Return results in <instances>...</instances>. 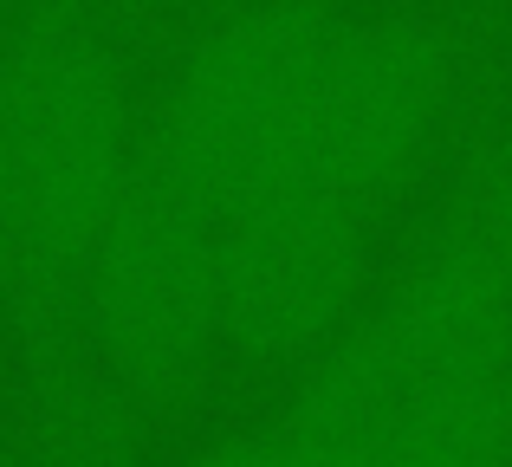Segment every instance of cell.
<instances>
[{"label": "cell", "mask_w": 512, "mask_h": 467, "mask_svg": "<svg viewBox=\"0 0 512 467\" xmlns=\"http://www.w3.org/2000/svg\"><path fill=\"white\" fill-rule=\"evenodd\" d=\"M350 0H240L201 13L163 85L143 98V150L221 208L260 195L299 143L305 104Z\"/></svg>", "instance_id": "277c9868"}, {"label": "cell", "mask_w": 512, "mask_h": 467, "mask_svg": "<svg viewBox=\"0 0 512 467\" xmlns=\"http://www.w3.org/2000/svg\"><path fill=\"white\" fill-rule=\"evenodd\" d=\"M33 7H39V0H0V26L20 20V13H33Z\"/></svg>", "instance_id": "30bf717a"}, {"label": "cell", "mask_w": 512, "mask_h": 467, "mask_svg": "<svg viewBox=\"0 0 512 467\" xmlns=\"http://www.w3.org/2000/svg\"><path fill=\"white\" fill-rule=\"evenodd\" d=\"M65 357L137 416L188 403L227 364L214 208L150 150L85 266Z\"/></svg>", "instance_id": "3957f363"}, {"label": "cell", "mask_w": 512, "mask_h": 467, "mask_svg": "<svg viewBox=\"0 0 512 467\" xmlns=\"http://www.w3.org/2000/svg\"><path fill=\"white\" fill-rule=\"evenodd\" d=\"M461 85L467 39L454 20L422 7H350L312 104H305L299 143L260 195H299V202L383 228V215L441 150Z\"/></svg>", "instance_id": "5b68a950"}, {"label": "cell", "mask_w": 512, "mask_h": 467, "mask_svg": "<svg viewBox=\"0 0 512 467\" xmlns=\"http://www.w3.org/2000/svg\"><path fill=\"white\" fill-rule=\"evenodd\" d=\"M448 208L474 228V240L493 253V266H500L506 286H512V104L487 124V137L474 143Z\"/></svg>", "instance_id": "52a82bcc"}, {"label": "cell", "mask_w": 512, "mask_h": 467, "mask_svg": "<svg viewBox=\"0 0 512 467\" xmlns=\"http://www.w3.org/2000/svg\"><path fill=\"white\" fill-rule=\"evenodd\" d=\"M227 364L299 370L376 286V228L299 195H247L214 215Z\"/></svg>", "instance_id": "8992f818"}, {"label": "cell", "mask_w": 512, "mask_h": 467, "mask_svg": "<svg viewBox=\"0 0 512 467\" xmlns=\"http://www.w3.org/2000/svg\"><path fill=\"white\" fill-rule=\"evenodd\" d=\"M279 422L318 467H512V286L454 208L292 370Z\"/></svg>", "instance_id": "6da1fadb"}, {"label": "cell", "mask_w": 512, "mask_h": 467, "mask_svg": "<svg viewBox=\"0 0 512 467\" xmlns=\"http://www.w3.org/2000/svg\"><path fill=\"white\" fill-rule=\"evenodd\" d=\"M156 7H182V13H221V7H240V0H156Z\"/></svg>", "instance_id": "9c48e42d"}, {"label": "cell", "mask_w": 512, "mask_h": 467, "mask_svg": "<svg viewBox=\"0 0 512 467\" xmlns=\"http://www.w3.org/2000/svg\"><path fill=\"white\" fill-rule=\"evenodd\" d=\"M143 163V98L104 0L0 26V312L59 364L85 266Z\"/></svg>", "instance_id": "7a4b0ae2"}, {"label": "cell", "mask_w": 512, "mask_h": 467, "mask_svg": "<svg viewBox=\"0 0 512 467\" xmlns=\"http://www.w3.org/2000/svg\"><path fill=\"white\" fill-rule=\"evenodd\" d=\"M182 467H318L312 455L299 448V435L286 422H266V429H247V435H227V442H208L201 455H188Z\"/></svg>", "instance_id": "ba28073f"}]
</instances>
